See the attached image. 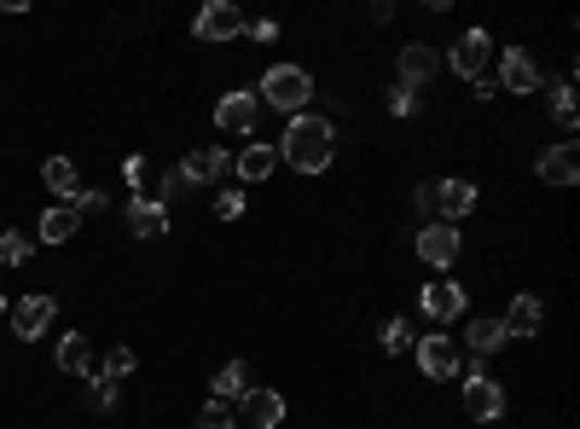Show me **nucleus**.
I'll use <instances>...</instances> for the list:
<instances>
[{"mask_svg":"<svg viewBox=\"0 0 580 429\" xmlns=\"http://www.w3.org/2000/svg\"><path fill=\"white\" fill-rule=\"evenodd\" d=\"M389 116H424V93H413V88H389Z\"/></svg>","mask_w":580,"mask_h":429,"instance_id":"31","label":"nucleus"},{"mask_svg":"<svg viewBox=\"0 0 580 429\" xmlns=\"http://www.w3.org/2000/svg\"><path fill=\"white\" fill-rule=\"evenodd\" d=\"M180 175L192 180V192H198V186L227 180V175H232V151H220V146H198V151H186V157H180Z\"/></svg>","mask_w":580,"mask_h":429,"instance_id":"15","label":"nucleus"},{"mask_svg":"<svg viewBox=\"0 0 580 429\" xmlns=\"http://www.w3.org/2000/svg\"><path fill=\"white\" fill-rule=\"evenodd\" d=\"M505 342H510V337H505V325H500V319H470V325H465V349H470L476 359L500 354Z\"/></svg>","mask_w":580,"mask_h":429,"instance_id":"23","label":"nucleus"},{"mask_svg":"<svg viewBox=\"0 0 580 429\" xmlns=\"http://www.w3.org/2000/svg\"><path fill=\"white\" fill-rule=\"evenodd\" d=\"M123 220H128L134 238H163V232H168V210H163L157 198H128Z\"/></svg>","mask_w":580,"mask_h":429,"instance_id":"20","label":"nucleus"},{"mask_svg":"<svg viewBox=\"0 0 580 429\" xmlns=\"http://www.w3.org/2000/svg\"><path fill=\"white\" fill-rule=\"evenodd\" d=\"M192 429H238V418H232V406H220V401H210L198 412V424Z\"/></svg>","mask_w":580,"mask_h":429,"instance_id":"35","label":"nucleus"},{"mask_svg":"<svg viewBox=\"0 0 580 429\" xmlns=\"http://www.w3.org/2000/svg\"><path fill=\"white\" fill-rule=\"evenodd\" d=\"M134 371H140V354H134L128 342H116V349L99 359V377H111V383H128Z\"/></svg>","mask_w":580,"mask_h":429,"instance_id":"26","label":"nucleus"},{"mask_svg":"<svg viewBox=\"0 0 580 429\" xmlns=\"http://www.w3.org/2000/svg\"><path fill=\"white\" fill-rule=\"evenodd\" d=\"M244 389H250V366H244V359H227V366H215V371H210V394H215L220 406L238 401Z\"/></svg>","mask_w":580,"mask_h":429,"instance_id":"24","label":"nucleus"},{"mask_svg":"<svg viewBox=\"0 0 580 429\" xmlns=\"http://www.w3.org/2000/svg\"><path fill=\"white\" fill-rule=\"evenodd\" d=\"M71 210H76V215H105V210H111V192H99V186H81Z\"/></svg>","mask_w":580,"mask_h":429,"instance_id":"34","label":"nucleus"},{"mask_svg":"<svg viewBox=\"0 0 580 429\" xmlns=\"http://www.w3.org/2000/svg\"><path fill=\"white\" fill-rule=\"evenodd\" d=\"M41 186H47L53 198L76 203V192H81V168H76L71 157H47V163H41Z\"/></svg>","mask_w":580,"mask_h":429,"instance_id":"21","label":"nucleus"},{"mask_svg":"<svg viewBox=\"0 0 580 429\" xmlns=\"http://www.w3.org/2000/svg\"><path fill=\"white\" fill-rule=\"evenodd\" d=\"M395 76H401V88L424 93L441 76V47L436 41H406L401 53H395Z\"/></svg>","mask_w":580,"mask_h":429,"instance_id":"7","label":"nucleus"},{"mask_svg":"<svg viewBox=\"0 0 580 429\" xmlns=\"http://www.w3.org/2000/svg\"><path fill=\"white\" fill-rule=\"evenodd\" d=\"M413 359H418V371L430 377V383H447L453 371H465V354L453 349V337H447V331L418 337V342H413Z\"/></svg>","mask_w":580,"mask_h":429,"instance_id":"6","label":"nucleus"},{"mask_svg":"<svg viewBox=\"0 0 580 429\" xmlns=\"http://www.w3.org/2000/svg\"><path fill=\"white\" fill-rule=\"evenodd\" d=\"M232 418H244L250 429H279V424H285V394L250 383L244 394H238V412H232Z\"/></svg>","mask_w":580,"mask_h":429,"instance_id":"14","label":"nucleus"},{"mask_svg":"<svg viewBox=\"0 0 580 429\" xmlns=\"http://www.w3.org/2000/svg\"><path fill=\"white\" fill-rule=\"evenodd\" d=\"M175 198H192V180L180 175V163H168L163 175H157V203L168 210V203H175Z\"/></svg>","mask_w":580,"mask_h":429,"instance_id":"29","label":"nucleus"},{"mask_svg":"<svg viewBox=\"0 0 580 429\" xmlns=\"http://www.w3.org/2000/svg\"><path fill=\"white\" fill-rule=\"evenodd\" d=\"M545 93H552V116L563 134H575V76H552L545 81Z\"/></svg>","mask_w":580,"mask_h":429,"instance_id":"25","label":"nucleus"},{"mask_svg":"<svg viewBox=\"0 0 580 429\" xmlns=\"http://www.w3.org/2000/svg\"><path fill=\"white\" fill-rule=\"evenodd\" d=\"M540 64H534V53L528 47H500V81L493 88L500 93H540Z\"/></svg>","mask_w":580,"mask_h":429,"instance_id":"11","label":"nucleus"},{"mask_svg":"<svg viewBox=\"0 0 580 429\" xmlns=\"http://www.w3.org/2000/svg\"><path fill=\"white\" fill-rule=\"evenodd\" d=\"M192 36H198L203 47H227V41H238V36H244V12H238L232 0H210V7L198 12Z\"/></svg>","mask_w":580,"mask_h":429,"instance_id":"9","label":"nucleus"},{"mask_svg":"<svg viewBox=\"0 0 580 429\" xmlns=\"http://www.w3.org/2000/svg\"><path fill=\"white\" fill-rule=\"evenodd\" d=\"M493 53H500V47H493L488 29H465V36H458L447 53H441V71H453L458 81H482L488 64H493Z\"/></svg>","mask_w":580,"mask_h":429,"instance_id":"4","label":"nucleus"},{"mask_svg":"<svg viewBox=\"0 0 580 429\" xmlns=\"http://www.w3.org/2000/svg\"><path fill=\"white\" fill-rule=\"evenodd\" d=\"M232 175L244 180V186H267L273 175H279V151H273L267 140H255V146H244L232 157Z\"/></svg>","mask_w":580,"mask_h":429,"instance_id":"17","label":"nucleus"},{"mask_svg":"<svg viewBox=\"0 0 580 429\" xmlns=\"http://www.w3.org/2000/svg\"><path fill=\"white\" fill-rule=\"evenodd\" d=\"M534 175H540L545 186H575V180H580V151H575V140L545 146L540 157H534Z\"/></svg>","mask_w":580,"mask_h":429,"instance_id":"16","label":"nucleus"},{"mask_svg":"<svg viewBox=\"0 0 580 429\" xmlns=\"http://www.w3.org/2000/svg\"><path fill=\"white\" fill-rule=\"evenodd\" d=\"M413 250H418V262H424V267L447 273V267L458 262V250H465V232L447 227V220H424L418 238H413Z\"/></svg>","mask_w":580,"mask_h":429,"instance_id":"5","label":"nucleus"},{"mask_svg":"<svg viewBox=\"0 0 580 429\" xmlns=\"http://www.w3.org/2000/svg\"><path fill=\"white\" fill-rule=\"evenodd\" d=\"M378 342H383V354H406V349H413V325H406V319H383L378 325Z\"/></svg>","mask_w":580,"mask_h":429,"instance_id":"28","label":"nucleus"},{"mask_svg":"<svg viewBox=\"0 0 580 429\" xmlns=\"http://www.w3.org/2000/svg\"><path fill=\"white\" fill-rule=\"evenodd\" d=\"M458 401H465V418L482 424V429H493L505 418V389L482 371V359H465V394H458Z\"/></svg>","mask_w":580,"mask_h":429,"instance_id":"3","label":"nucleus"},{"mask_svg":"<svg viewBox=\"0 0 580 429\" xmlns=\"http://www.w3.org/2000/svg\"><path fill=\"white\" fill-rule=\"evenodd\" d=\"M476 210V180L453 175V180H430V220H447V227H458Z\"/></svg>","mask_w":580,"mask_h":429,"instance_id":"8","label":"nucleus"},{"mask_svg":"<svg viewBox=\"0 0 580 429\" xmlns=\"http://www.w3.org/2000/svg\"><path fill=\"white\" fill-rule=\"evenodd\" d=\"M76 232H81V215L71 210V203H59V210H47V215L36 220V238H41V244H71Z\"/></svg>","mask_w":580,"mask_h":429,"instance_id":"22","label":"nucleus"},{"mask_svg":"<svg viewBox=\"0 0 580 429\" xmlns=\"http://www.w3.org/2000/svg\"><path fill=\"white\" fill-rule=\"evenodd\" d=\"M7 307H12V302H7V296H0V314H7Z\"/></svg>","mask_w":580,"mask_h":429,"instance_id":"37","label":"nucleus"},{"mask_svg":"<svg viewBox=\"0 0 580 429\" xmlns=\"http://www.w3.org/2000/svg\"><path fill=\"white\" fill-rule=\"evenodd\" d=\"M123 180H128V198H146V180H151V163L134 151V157H123Z\"/></svg>","mask_w":580,"mask_h":429,"instance_id":"30","label":"nucleus"},{"mask_svg":"<svg viewBox=\"0 0 580 429\" xmlns=\"http://www.w3.org/2000/svg\"><path fill=\"white\" fill-rule=\"evenodd\" d=\"M418 307H424V319H430V325H453V319H465L470 296H465V285H453V279H430V285H424V296H418Z\"/></svg>","mask_w":580,"mask_h":429,"instance_id":"12","label":"nucleus"},{"mask_svg":"<svg viewBox=\"0 0 580 429\" xmlns=\"http://www.w3.org/2000/svg\"><path fill=\"white\" fill-rule=\"evenodd\" d=\"M244 36L267 47V41H279V24H273V18H255V24H244Z\"/></svg>","mask_w":580,"mask_h":429,"instance_id":"36","label":"nucleus"},{"mask_svg":"<svg viewBox=\"0 0 580 429\" xmlns=\"http://www.w3.org/2000/svg\"><path fill=\"white\" fill-rule=\"evenodd\" d=\"M88 394H93V412H105V418H111V412H116V383H111V377H88Z\"/></svg>","mask_w":580,"mask_h":429,"instance_id":"33","label":"nucleus"},{"mask_svg":"<svg viewBox=\"0 0 580 429\" xmlns=\"http://www.w3.org/2000/svg\"><path fill=\"white\" fill-rule=\"evenodd\" d=\"M53 359H59V371L81 377V383H88V377L99 371V359H93V342L81 337V331H64V337H59V349H53Z\"/></svg>","mask_w":580,"mask_h":429,"instance_id":"19","label":"nucleus"},{"mask_svg":"<svg viewBox=\"0 0 580 429\" xmlns=\"http://www.w3.org/2000/svg\"><path fill=\"white\" fill-rule=\"evenodd\" d=\"M255 99H262L267 111H285V116H302L314 105V76L302 71V64H267L262 88H255Z\"/></svg>","mask_w":580,"mask_h":429,"instance_id":"2","label":"nucleus"},{"mask_svg":"<svg viewBox=\"0 0 580 429\" xmlns=\"http://www.w3.org/2000/svg\"><path fill=\"white\" fill-rule=\"evenodd\" d=\"M29 255H36V238H29V232H7V227H0V267H24Z\"/></svg>","mask_w":580,"mask_h":429,"instance_id":"27","label":"nucleus"},{"mask_svg":"<svg viewBox=\"0 0 580 429\" xmlns=\"http://www.w3.org/2000/svg\"><path fill=\"white\" fill-rule=\"evenodd\" d=\"M7 314H12V337H18V342H36V337L53 331L59 296H18V302L7 307Z\"/></svg>","mask_w":580,"mask_h":429,"instance_id":"10","label":"nucleus"},{"mask_svg":"<svg viewBox=\"0 0 580 429\" xmlns=\"http://www.w3.org/2000/svg\"><path fill=\"white\" fill-rule=\"evenodd\" d=\"M500 325H505V337H510V342H517V337H522V342H528V337H540V331H545V302L522 290V296L505 307V319H500Z\"/></svg>","mask_w":580,"mask_h":429,"instance_id":"18","label":"nucleus"},{"mask_svg":"<svg viewBox=\"0 0 580 429\" xmlns=\"http://www.w3.org/2000/svg\"><path fill=\"white\" fill-rule=\"evenodd\" d=\"M215 215H220V220H238V215H244V186H220V192H215Z\"/></svg>","mask_w":580,"mask_h":429,"instance_id":"32","label":"nucleus"},{"mask_svg":"<svg viewBox=\"0 0 580 429\" xmlns=\"http://www.w3.org/2000/svg\"><path fill=\"white\" fill-rule=\"evenodd\" d=\"M331 157H337V123L331 116H319V111L290 116V128L279 140V163H290L297 175H326Z\"/></svg>","mask_w":580,"mask_h":429,"instance_id":"1","label":"nucleus"},{"mask_svg":"<svg viewBox=\"0 0 580 429\" xmlns=\"http://www.w3.org/2000/svg\"><path fill=\"white\" fill-rule=\"evenodd\" d=\"M255 123H262V99H255V88H232V93H220V105H215V128H227V134H255Z\"/></svg>","mask_w":580,"mask_h":429,"instance_id":"13","label":"nucleus"}]
</instances>
